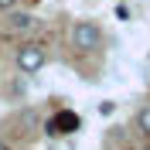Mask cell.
<instances>
[{
  "instance_id": "cell-6",
  "label": "cell",
  "mask_w": 150,
  "mask_h": 150,
  "mask_svg": "<svg viewBox=\"0 0 150 150\" xmlns=\"http://www.w3.org/2000/svg\"><path fill=\"white\" fill-rule=\"evenodd\" d=\"M21 123H24L28 130H38V112H34V109H28V112H21Z\"/></svg>"
},
{
  "instance_id": "cell-2",
  "label": "cell",
  "mask_w": 150,
  "mask_h": 150,
  "mask_svg": "<svg viewBox=\"0 0 150 150\" xmlns=\"http://www.w3.org/2000/svg\"><path fill=\"white\" fill-rule=\"evenodd\" d=\"M17 68L24 75H38L41 68L48 65V51H45V45H38V41H28V45H21L17 48Z\"/></svg>"
},
{
  "instance_id": "cell-5",
  "label": "cell",
  "mask_w": 150,
  "mask_h": 150,
  "mask_svg": "<svg viewBox=\"0 0 150 150\" xmlns=\"http://www.w3.org/2000/svg\"><path fill=\"white\" fill-rule=\"evenodd\" d=\"M137 130H140L143 137L150 140V103H147V106H140V112H137Z\"/></svg>"
},
{
  "instance_id": "cell-8",
  "label": "cell",
  "mask_w": 150,
  "mask_h": 150,
  "mask_svg": "<svg viewBox=\"0 0 150 150\" xmlns=\"http://www.w3.org/2000/svg\"><path fill=\"white\" fill-rule=\"evenodd\" d=\"M0 150H10V147H7V140H4V137H0Z\"/></svg>"
},
{
  "instance_id": "cell-4",
  "label": "cell",
  "mask_w": 150,
  "mask_h": 150,
  "mask_svg": "<svg viewBox=\"0 0 150 150\" xmlns=\"http://www.w3.org/2000/svg\"><path fill=\"white\" fill-rule=\"evenodd\" d=\"M7 28H10V31H31V28H34V17H31L28 10H10Z\"/></svg>"
},
{
  "instance_id": "cell-7",
  "label": "cell",
  "mask_w": 150,
  "mask_h": 150,
  "mask_svg": "<svg viewBox=\"0 0 150 150\" xmlns=\"http://www.w3.org/2000/svg\"><path fill=\"white\" fill-rule=\"evenodd\" d=\"M14 4L17 0H0V10H14Z\"/></svg>"
},
{
  "instance_id": "cell-3",
  "label": "cell",
  "mask_w": 150,
  "mask_h": 150,
  "mask_svg": "<svg viewBox=\"0 0 150 150\" xmlns=\"http://www.w3.org/2000/svg\"><path fill=\"white\" fill-rule=\"evenodd\" d=\"M79 126H82L79 112H72V109H58L55 116L45 123V133H48V137H68V133H75Z\"/></svg>"
},
{
  "instance_id": "cell-1",
  "label": "cell",
  "mask_w": 150,
  "mask_h": 150,
  "mask_svg": "<svg viewBox=\"0 0 150 150\" xmlns=\"http://www.w3.org/2000/svg\"><path fill=\"white\" fill-rule=\"evenodd\" d=\"M68 38H72V48L82 51V55H92V51L103 48V28L96 21H75Z\"/></svg>"
}]
</instances>
